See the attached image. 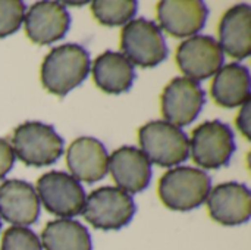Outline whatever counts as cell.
I'll return each mask as SVG.
<instances>
[{"mask_svg": "<svg viewBox=\"0 0 251 250\" xmlns=\"http://www.w3.org/2000/svg\"><path fill=\"white\" fill-rule=\"evenodd\" d=\"M212 97L226 109L244 105L250 100V71L240 63H228L222 66L212 83Z\"/></svg>", "mask_w": 251, "mask_h": 250, "instance_id": "19", "label": "cell"}, {"mask_svg": "<svg viewBox=\"0 0 251 250\" xmlns=\"http://www.w3.org/2000/svg\"><path fill=\"white\" fill-rule=\"evenodd\" d=\"M204 102V90L197 81L176 77L165 87L160 96L162 115L166 122L181 128L196 121Z\"/></svg>", "mask_w": 251, "mask_h": 250, "instance_id": "9", "label": "cell"}, {"mask_svg": "<svg viewBox=\"0 0 251 250\" xmlns=\"http://www.w3.org/2000/svg\"><path fill=\"white\" fill-rule=\"evenodd\" d=\"M109 155L101 141L94 137H79L66 152V164L76 181L87 184L103 180L107 174Z\"/></svg>", "mask_w": 251, "mask_h": 250, "instance_id": "16", "label": "cell"}, {"mask_svg": "<svg viewBox=\"0 0 251 250\" xmlns=\"http://www.w3.org/2000/svg\"><path fill=\"white\" fill-rule=\"evenodd\" d=\"M15 164V153L12 146L7 140L0 139V180L13 168Z\"/></svg>", "mask_w": 251, "mask_h": 250, "instance_id": "24", "label": "cell"}, {"mask_svg": "<svg viewBox=\"0 0 251 250\" xmlns=\"http://www.w3.org/2000/svg\"><path fill=\"white\" fill-rule=\"evenodd\" d=\"M219 46L228 56L243 60L251 53V7L240 3L229 7L219 24Z\"/></svg>", "mask_w": 251, "mask_h": 250, "instance_id": "17", "label": "cell"}, {"mask_svg": "<svg viewBox=\"0 0 251 250\" xmlns=\"http://www.w3.org/2000/svg\"><path fill=\"white\" fill-rule=\"evenodd\" d=\"M124 56L137 66L154 68L168 57V46L160 27L149 19L129 21L121 32Z\"/></svg>", "mask_w": 251, "mask_h": 250, "instance_id": "6", "label": "cell"}, {"mask_svg": "<svg viewBox=\"0 0 251 250\" xmlns=\"http://www.w3.org/2000/svg\"><path fill=\"white\" fill-rule=\"evenodd\" d=\"M24 21L28 38L35 44L46 46L66 35L71 25V15L65 4L46 0L34 3L24 16Z\"/></svg>", "mask_w": 251, "mask_h": 250, "instance_id": "11", "label": "cell"}, {"mask_svg": "<svg viewBox=\"0 0 251 250\" xmlns=\"http://www.w3.org/2000/svg\"><path fill=\"white\" fill-rule=\"evenodd\" d=\"M137 212L134 199L118 187H100L90 193L82 217L96 230L116 231L126 227Z\"/></svg>", "mask_w": 251, "mask_h": 250, "instance_id": "5", "label": "cell"}, {"mask_svg": "<svg viewBox=\"0 0 251 250\" xmlns=\"http://www.w3.org/2000/svg\"><path fill=\"white\" fill-rule=\"evenodd\" d=\"M46 250H93L88 230L74 220L50 221L41 233Z\"/></svg>", "mask_w": 251, "mask_h": 250, "instance_id": "20", "label": "cell"}, {"mask_svg": "<svg viewBox=\"0 0 251 250\" xmlns=\"http://www.w3.org/2000/svg\"><path fill=\"white\" fill-rule=\"evenodd\" d=\"M107 171L118 189L125 193H141L144 192L151 180V162L137 147L122 146L116 149L107 162Z\"/></svg>", "mask_w": 251, "mask_h": 250, "instance_id": "13", "label": "cell"}, {"mask_svg": "<svg viewBox=\"0 0 251 250\" xmlns=\"http://www.w3.org/2000/svg\"><path fill=\"white\" fill-rule=\"evenodd\" d=\"M25 16V3L21 0H0V38L16 32Z\"/></svg>", "mask_w": 251, "mask_h": 250, "instance_id": "23", "label": "cell"}, {"mask_svg": "<svg viewBox=\"0 0 251 250\" xmlns=\"http://www.w3.org/2000/svg\"><path fill=\"white\" fill-rule=\"evenodd\" d=\"M138 141L147 159L162 168L179 165L190 155L187 134L166 121H151L143 125L138 131Z\"/></svg>", "mask_w": 251, "mask_h": 250, "instance_id": "4", "label": "cell"}, {"mask_svg": "<svg viewBox=\"0 0 251 250\" xmlns=\"http://www.w3.org/2000/svg\"><path fill=\"white\" fill-rule=\"evenodd\" d=\"M0 217L15 227L35 224L40 217L35 189L22 180L3 181L0 184Z\"/></svg>", "mask_w": 251, "mask_h": 250, "instance_id": "15", "label": "cell"}, {"mask_svg": "<svg viewBox=\"0 0 251 250\" xmlns=\"http://www.w3.org/2000/svg\"><path fill=\"white\" fill-rule=\"evenodd\" d=\"M93 78L104 93L121 94L132 87L135 69L122 53L106 50L93 62Z\"/></svg>", "mask_w": 251, "mask_h": 250, "instance_id": "18", "label": "cell"}, {"mask_svg": "<svg viewBox=\"0 0 251 250\" xmlns=\"http://www.w3.org/2000/svg\"><path fill=\"white\" fill-rule=\"evenodd\" d=\"M0 228H1V221H0Z\"/></svg>", "mask_w": 251, "mask_h": 250, "instance_id": "26", "label": "cell"}, {"mask_svg": "<svg viewBox=\"0 0 251 250\" xmlns=\"http://www.w3.org/2000/svg\"><path fill=\"white\" fill-rule=\"evenodd\" d=\"M212 178L201 169L178 167L159 180L157 193L162 203L172 211H193L201 206L210 193Z\"/></svg>", "mask_w": 251, "mask_h": 250, "instance_id": "2", "label": "cell"}, {"mask_svg": "<svg viewBox=\"0 0 251 250\" xmlns=\"http://www.w3.org/2000/svg\"><path fill=\"white\" fill-rule=\"evenodd\" d=\"M0 250H43V246L34 231L13 225L4 230Z\"/></svg>", "mask_w": 251, "mask_h": 250, "instance_id": "22", "label": "cell"}, {"mask_svg": "<svg viewBox=\"0 0 251 250\" xmlns=\"http://www.w3.org/2000/svg\"><path fill=\"white\" fill-rule=\"evenodd\" d=\"M37 196L43 206L54 217L72 218L82 214L87 194L72 175L60 171L43 174L37 181Z\"/></svg>", "mask_w": 251, "mask_h": 250, "instance_id": "8", "label": "cell"}, {"mask_svg": "<svg viewBox=\"0 0 251 250\" xmlns=\"http://www.w3.org/2000/svg\"><path fill=\"white\" fill-rule=\"evenodd\" d=\"M190 147L196 165L219 169L229 164L235 152L234 133L222 121H206L193 130Z\"/></svg>", "mask_w": 251, "mask_h": 250, "instance_id": "7", "label": "cell"}, {"mask_svg": "<svg viewBox=\"0 0 251 250\" xmlns=\"http://www.w3.org/2000/svg\"><path fill=\"white\" fill-rule=\"evenodd\" d=\"M209 9L201 0H162L157 3L160 27L176 38L194 35L206 25Z\"/></svg>", "mask_w": 251, "mask_h": 250, "instance_id": "14", "label": "cell"}, {"mask_svg": "<svg viewBox=\"0 0 251 250\" xmlns=\"http://www.w3.org/2000/svg\"><path fill=\"white\" fill-rule=\"evenodd\" d=\"M176 63L182 74L193 81H203L215 75L224 65V52L210 35H193L176 50Z\"/></svg>", "mask_w": 251, "mask_h": 250, "instance_id": "10", "label": "cell"}, {"mask_svg": "<svg viewBox=\"0 0 251 250\" xmlns=\"http://www.w3.org/2000/svg\"><path fill=\"white\" fill-rule=\"evenodd\" d=\"M90 55L79 44L68 43L49 52L41 65L43 87L59 97L84 83L90 74Z\"/></svg>", "mask_w": 251, "mask_h": 250, "instance_id": "1", "label": "cell"}, {"mask_svg": "<svg viewBox=\"0 0 251 250\" xmlns=\"http://www.w3.org/2000/svg\"><path fill=\"white\" fill-rule=\"evenodd\" d=\"M207 208L212 220L222 225L246 224L251 217V192L235 181L218 184L209 193Z\"/></svg>", "mask_w": 251, "mask_h": 250, "instance_id": "12", "label": "cell"}, {"mask_svg": "<svg viewBox=\"0 0 251 250\" xmlns=\"http://www.w3.org/2000/svg\"><path fill=\"white\" fill-rule=\"evenodd\" d=\"M12 149L28 167H47L63 155V139L51 125L28 121L18 125L12 137Z\"/></svg>", "mask_w": 251, "mask_h": 250, "instance_id": "3", "label": "cell"}, {"mask_svg": "<svg viewBox=\"0 0 251 250\" xmlns=\"http://www.w3.org/2000/svg\"><path fill=\"white\" fill-rule=\"evenodd\" d=\"M249 112H250V100L243 105V109L237 118V125L240 131L244 134V137L250 140V113Z\"/></svg>", "mask_w": 251, "mask_h": 250, "instance_id": "25", "label": "cell"}, {"mask_svg": "<svg viewBox=\"0 0 251 250\" xmlns=\"http://www.w3.org/2000/svg\"><path fill=\"white\" fill-rule=\"evenodd\" d=\"M137 7L135 0H96L91 3L94 18L106 27H119L132 21Z\"/></svg>", "mask_w": 251, "mask_h": 250, "instance_id": "21", "label": "cell"}]
</instances>
